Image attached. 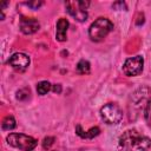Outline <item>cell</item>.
I'll return each instance as SVG.
<instances>
[{
  "mask_svg": "<svg viewBox=\"0 0 151 151\" xmlns=\"http://www.w3.org/2000/svg\"><path fill=\"white\" fill-rule=\"evenodd\" d=\"M6 142L8 145L21 151H33L38 145V140L35 138L24 133H9L6 137Z\"/></svg>",
  "mask_w": 151,
  "mask_h": 151,
  "instance_id": "3",
  "label": "cell"
},
{
  "mask_svg": "<svg viewBox=\"0 0 151 151\" xmlns=\"http://www.w3.org/2000/svg\"><path fill=\"white\" fill-rule=\"evenodd\" d=\"M52 90V85H51V83L50 81H47V80H41V81H39L38 84H37V92H38V94H40V96H45L48 91H51Z\"/></svg>",
  "mask_w": 151,
  "mask_h": 151,
  "instance_id": "12",
  "label": "cell"
},
{
  "mask_svg": "<svg viewBox=\"0 0 151 151\" xmlns=\"http://www.w3.org/2000/svg\"><path fill=\"white\" fill-rule=\"evenodd\" d=\"M76 70H77V72L79 74H88L90 71H91V65H90V63L87 60L81 59V60L78 61V64L76 66Z\"/></svg>",
  "mask_w": 151,
  "mask_h": 151,
  "instance_id": "11",
  "label": "cell"
},
{
  "mask_svg": "<svg viewBox=\"0 0 151 151\" xmlns=\"http://www.w3.org/2000/svg\"><path fill=\"white\" fill-rule=\"evenodd\" d=\"M151 147V139L142 136L136 130L125 131L118 140V151H147Z\"/></svg>",
  "mask_w": 151,
  "mask_h": 151,
  "instance_id": "1",
  "label": "cell"
},
{
  "mask_svg": "<svg viewBox=\"0 0 151 151\" xmlns=\"http://www.w3.org/2000/svg\"><path fill=\"white\" fill-rule=\"evenodd\" d=\"M29 97V90L28 88H21L17 92V99L19 100H25Z\"/></svg>",
  "mask_w": 151,
  "mask_h": 151,
  "instance_id": "15",
  "label": "cell"
},
{
  "mask_svg": "<svg viewBox=\"0 0 151 151\" xmlns=\"http://www.w3.org/2000/svg\"><path fill=\"white\" fill-rule=\"evenodd\" d=\"M144 58L142 55H134L127 58L123 65V72L127 77H137L143 72Z\"/></svg>",
  "mask_w": 151,
  "mask_h": 151,
  "instance_id": "6",
  "label": "cell"
},
{
  "mask_svg": "<svg viewBox=\"0 0 151 151\" xmlns=\"http://www.w3.org/2000/svg\"><path fill=\"white\" fill-rule=\"evenodd\" d=\"M65 6H66V11L68 12V14L72 18H74L77 21H79V22L86 21L87 17H88L87 8L90 6V1H84V0L66 1Z\"/></svg>",
  "mask_w": 151,
  "mask_h": 151,
  "instance_id": "4",
  "label": "cell"
},
{
  "mask_svg": "<svg viewBox=\"0 0 151 151\" xmlns=\"http://www.w3.org/2000/svg\"><path fill=\"white\" fill-rule=\"evenodd\" d=\"M15 126H17V122H15V119H14L13 116H7V117H5L4 120H2V123H1V127H2V130H5V131H11V130H13Z\"/></svg>",
  "mask_w": 151,
  "mask_h": 151,
  "instance_id": "13",
  "label": "cell"
},
{
  "mask_svg": "<svg viewBox=\"0 0 151 151\" xmlns=\"http://www.w3.org/2000/svg\"><path fill=\"white\" fill-rule=\"evenodd\" d=\"M53 143H54V137H45L42 140V147L47 150L53 145Z\"/></svg>",
  "mask_w": 151,
  "mask_h": 151,
  "instance_id": "16",
  "label": "cell"
},
{
  "mask_svg": "<svg viewBox=\"0 0 151 151\" xmlns=\"http://www.w3.org/2000/svg\"><path fill=\"white\" fill-rule=\"evenodd\" d=\"M67 28H68V21L65 18H60L57 21L55 25V39L60 42L65 41L66 38V33H67Z\"/></svg>",
  "mask_w": 151,
  "mask_h": 151,
  "instance_id": "9",
  "label": "cell"
},
{
  "mask_svg": "<svg viewBox=\"0 0 151 151\" xmlns=\"http://www.w3.org/2000/svg\"><path fill=\"white\" fill-rule=\"evenodd\" d=\"M144 118L146 124L151 127V98L147 99L146 105H145V110H144Z\"/></svg>",
  "mask_w": 151,
  "mask_h": 151,
  "instance_id": "14",
  "label": "cell"
},
{
  "mask_svg": "<svg viewBox=\"0 0 151 151\" xmlns=\"http://www.w3.org/2000/svg\"><path fill=\"white\" fill-rule=\"evenodd\" d=\"M26 5L28 6V7H31L32 9H38L41 5H42V1H38V0H34V1H28V2H26Z\"/></svg>",
  "mask_w": 151,
  "mask_h": 151,
  "instance_id": "17",
  "label": "cell"
},
{
  "mask_svg": "<svg viewBox=\"0 0 151 151\" xmlns=\"http://www.w3.org/2000/svg\"><path fill=\"white\" fill-rule=\"evenodd\" d=\"M100 117L104 123L109 125L119 124L123 119V111L122 109L114 103H107L100 109Z\"/></svg>",
  "mask_w": 151,
  "mask_h": 151,
  "instance_id": "5",
  "label": "cell"
},
{
  "mask_svg": "<svg viewBox=\"0 0 151 151\" xmlns=\"http://www.w3.org/2000/svg\"><path fill=\"white\" fill-rule=\"evenodd\" d=\"M113 27L114 26L111 20H109L107 18L100 17V18L96 19L88 27V37L92 41L99 42V41L104 40L110 32L113 31Z\"/></svg>",
  "mask_w": 151,
  "mask_h": 151,
  "instance_id": "2",
  "label": "cell"
},
{
  "mask_svg": "<svg viewBox=\"0 0 151 151\" xmlns=\"http://www.w3.org/2000/svg\"><path fill=\"white\" fill-rule=\"evenodd\" d=\"M52 91L59 94V93L61 92V85H60V84H54V85H52Z\"/></svg>",
  "mask_w": 151,
  "mask_h": 151,
  "instance_id": "18",
  "label": "cell"
},
{
  "mask_svg": "<svg viewBox=\"0 0 151 151\" xmlns=\"http://www.w3.org/2000/svg\"><path fill=\"white\" fill-rule=\"evenodd\" d=\"M76 133H77L80 138H85V139H93L94 137H97V136L100 133V129H99L98 126H93V127H91L90 130L84 131V130L81 129V126L78 124V125L76 126Z\"/></svg>",
  "mask_w": 151,
  "mask_h": 151,
  "instance_id": "10",
  "label": "cell"
},
{
  "mask_svg": "<svg viewBox=\"0 0 151 151\" xmlns=\"http://www.w3.org/2000/svg\"><path fill=\"white\" fill-rule=\"evenodd\" d=\"M40 27L39 21L35 18H26V17H21L20 19V31L24 34H33L35 33Z\"/></svg>",
  "mask_w": 151,
  "mask_h": 151,
  "instance_id": "8",
  "label": "cell"
},
{
  "mask_svg": "<svg viewBox=\"0 0 151 151\" xmlns=\"http://www.w3.org/2000/svg\"><path fill=\"white\" fill-rule=\"evenodd\" d=\"M29 61H31L29 57L22 52H17V53L12 54L8 59L9 66L18 72H24L29 66Z\"/></svg>",
  "mask_w": 151,
  "mask_h": 151,
  "instance_id": "7",
  "label": "cell"
}]
</instances>
